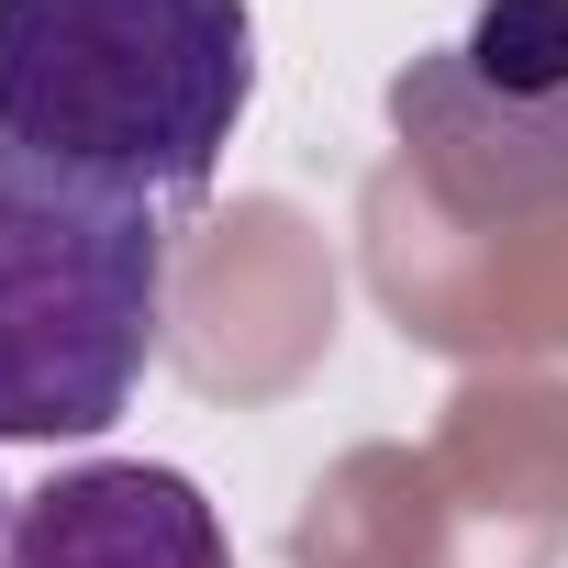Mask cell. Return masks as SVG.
I'll use <instances>...</instances> for the list:
<instances>
[{
  "instance_id": "obj_1",
  "label": "cell",
  "mask_w": 568,
  "mask_h": 568,
  "mask_svg": "<svg viewBox=\"0 0 568 568\" xmlns=\"http://www.w3.org/2000/svg\"><path fill=\"white\" fill-rule=\"evenodd\" d=\"M256 101L245 0H0V134L145 201H201Z\"/></svg>"
},
{
  "instance_id": "obj_2",
  "label": "cell",
  "mask_w": 568,
  "mask_h": 568,
  "mask_svg": "<svg viewBox=\"0 0 568 568\" xmlns=\"http://www.w3.org/2000/svg\"><path fill=\"white\" fill-rule=\"evenodd\" d=\"M168 324V212L0 134V446L123 424Z\"/></svg>"
},
{
  "instance_id": "obj_3",
  "label": "cell",
  "mask_w": 568,
  "mask_h": 568,
  "mask_svg": "<svg viewBox=\"0 0 568 568\" xmlns=\"http://www.w3.org/2000/svg\"><path fill=\"white\" fill-rule=\"evenodd\" d=\"M390 123L424 190L468 223H535L568 201V0H479L468 34L390 79Z\"/></svg>"
},
{
  "instance_id": "obj_4",
  "label": "cell",
  "mask_w": 568,
  "mask_h": 568,
  "mask_svg": "<svg viewBox=\"0 0 568 568\" xmlns=\"http://www.w3.org/2000/svg\"><path fill=\"white\" fill-rule=\"evenodd\" d=\"M0 568H234V546H223V513L179 468L90 457V468H57L12 513Z\"/></svg>"
},
{
  "instance_id": "obj_5",
  "label": "cell",
  "mask_w": 568,
  "mask_h": 568,
  "mask_svg": "<svg viewBox=\"0 0 568 568\" xmlns=\"http://www.w3.org/2000/svg\"><path fill=\"white\" fill-rule=\"evenodd\" d=\"M0 546H12V490H0Z\"/></svg>"
}]
</instances>
